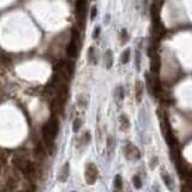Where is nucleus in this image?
Masks as SVG:
<instances>
[{
  "label": "nucleus",
  "instance_id": "obj_1",
  "mask_svg": "<svg viewBox=\"0 0 192 192\" xmlns=\"http://www.w3.org/2000/svg\"><path fill=\"white\" fill-rule=\"evenodd\" d=\"M58 131H59V121L53 118L51 121L43 126L42 129V135H43V138L46 140V143L48 145H52L53 144V140L55 139L57 135H58Z\"/></svg>",
  "mask_w": 192,
  "mask_h": 192
},
{
  "label": "nucleus",
  "instance_id": "obj_2",
  "mask_svg": "<svg viewBox=\"0 0 192 192\" xmlns=\"http://www.w3.org/2000/svg\"><path fill=\"white\" fill-rule=\"evenodd\" d=\"M99 177V170L97 167L94 165V163H89L86 167H85V180L88 184H94Z\"/></svg>",
  "mask_w": 192,
  "mask_h": 192
},
{
  "label": "nucleus",
  "instance_id": "obj_3",
  "mask_svg": "<svg viewBox=\"0 0 192 192\" xmlns=\"http://www.w3.org/2000/svg\"><path fill=\"white\" fill-rule=\"evenodd\" d=\"M124 155L129 159V160H138L140 157V151L138 150L137 146H135L131 143H127L124 146Z\"/></svg>",
  "mask_w": 192,
  "mask_h": 192
},
{
  "label": "nucleus",
  "instance_id": "obj_4",
  "mask_svg": "<svg viewBox=\"0 0 192 192\" xmlns=\"http://www.w3.org/2000/svg\"><path fill=\"white\" fill-rule=\"evenodd\" d=\"M85 8H86V0H77L76 11H77V15L79 16V22H81V24H83V21H84Z\"/></svg>",
  "mask_w": 192,
  "mask_h": 192
},
{
  "label": "nucleus",
  "instance_id": "obj_5",
  "mask_svg": "<svg viewBox=\"0 0 192 192\" xmlns=\"http://www.w3.org/2000/svg\"><path fill=\"white\" fill-rule=\"evenodd\" d=\"M77 38H78V35L76 37V30H75L73 34H72V37H71V42H70V45L67 46V49H66L67 54L72 58L76 57L77 54Z\"/></svg>",
  "mask_w": 192,
  "mask_h": 192
},
{
  "label": "nucleus",
  "instance_id": "obj_6",
  "mask_svg": "<svg viewBox=\"0 0 192 192\" xmlns=\"http://www.w3.org/2000/svg\"><path fill=\"white\" fill-rule=\"evenodd\" d=\"M69 169H70V166H69V163L66 162V163L62 167V169H60V174H59V177H58V179H59L62 183H65V181L67 180V178H69Z\"/></svg>",
  "mask_w": 192,
  "mask_h": 192
},
{
  "label": "nucleus",
  "instance_id": "obj_7",
  "mask_svg": "<svg viewBox=\"0 0 192 192\" xmlns=\"http://www.w3.org/2000/svg\"><path fill=\"white\" fill-rule=\"evenodd\" d=\"M143 90H144L143 83L140 81H138L136 83V99H137V102H140L142 99H143Z\"/></svg>",
  "mask_w": 192,
  "mask_h": 192
},
{
  "label": "nucleus",
  "instance_id": "obj_8",
  "mask_svg": "<svg viewBox=\"0 0 192 192\" xmlns=\"http://www.w3.org/2000/svg\"><path fill=\"white\" fill-rule=\"evenodd\" d=\"M105 65H106V69H111L112 65H113V53L111 49L106 51L105 54Z\"/></svg>",
  "mask_w": 192,
  "mask_h": 192
},
{
  "label": "nucleus",
  "instance_id": "obj_9",
  "mask_svg": "<svg viewBox=\"0 0 192 192\" xmlns=\"http://www.w3.org/2000/svg\"><path fill=\"white\" fill-rule=\"evenodd\" d=\"M107 151H108V156L111 157L112 155H113V153H114V148H115V140L114 138L112 137V136H109L107 139Z\"/></svg>",
  "mask_w": 192,
  "mask_h": 192
},
{
  "label": "nucleus",
  "instance_id": "obj_10",
  "mask_svg": "<svg viewBox=\"0 0 192 192\" xmlns=\"http://www.w3.org/2000/svg\"><path fill=\"white\" fill-rule=\"evenodd\" d=\"M119 121H120V129L123 131L127 130L129 127H130V121H129V119H127V116L125 114H123L120 118H119Z\"/></svg>",
  "mask_w": 192,
  "mask_h": 192
},
{
  "label": "nucleus",
  "instance_id": "obj_11",
  "mask_svg": "<svg viewBox=\"0 0 192 192\" xmlns=\"http://www.w3.org/2000/svg\"><path fill=\"white\" fill-rule=\"evenodd\" d=\"M151 70H153V72H159L160 71V58L157 55L151 58Z\"/></svg>",
  "mask_w": 192,
  "mask_h": 192
},
{
  "label": "nucleus",
  "instance_id": "obj_12",
  "mask_svg": "<svg viewBox=\"0 0 192 192\" xmlns=\"http://www.w3.org/2000/svg\"><path fill=\"white\" fill-rule=\"evenodd\" d=\"M114 186L116 190H121L123 189V179L120 174H116L114 178Z\"/></svg>",
  "mask_w": 192,
  "mask_h": 192
},
{
  "label": "nucleus",
  "instance_id": "obj_13",
  "mask_svg": "<svg viewBox=\"0 0 192 192\" xmlns=\"http://www.w3.org/2000/svg\"><path fill=\"white\" fill-rule=\"evenodd\" d=\"M89 140H90V133H89V132H85V133H83L82 138L79 139V143H81L82 145H88Z\"/></svg>",
  "mask_w": 192,
  "mask_h": 192
},
{
  "label": "nucleus",
  "instance_id": "obj_14",
  "mask_svg": "<svg viewBox=\"0 0 192 192\" xmlns=\"http://www.w3.org/2000/svg\"><path fill=\"white\" fill-rule=\"evenodd\" d=\"M162 178H163V180H165V183H166V185H167V187H168L169 190H172L173 189V185H172V179H170V177L169 175H167L166 173H163L162 174Z\"/></svg>",
  "mask_w": 192,
  "mask_h": 192
},
{
  "label": "nucleus",
  "instance_id": "obj_15",
  "mask_svg": "<svg viewBox=\"0 0 192 192\" xmlns=\"http://www.w3.org/2000/svg\"><path fill=\"white\" fill-rule=\"evenodd\" d=\"M132 181H133V186L136 189H140L142 187V179L138 175H135V177L132 178Z\"/></svg>",
  "mask_w": 192,
  "mask_h": 192
},
{
  "label": "nucleus",
  "instance_id": "obj_16",
  "mask_svg": "<svg viewBox=\"0 0 192 192\" xmlns=\"http://www.w3.org/2000/svg\"><path fill=\"white\" fill-rule=\"evenodd\" d=\"M130 49H126L125 52L123 53V55H121V62L123 64H126V62H129V60H130Z\"/></svg>",
  "mask_w": 192,
  "mask_h": 192
},
{
  "label": "nucleus",
  "instance_id": "obj_17",
  "mask_svg": "<svg viewBox=\"0 0 192 192\" xmlns=\"http://www.w3.org/2000/svg\"><path fill=\"white\" fill-rule=\"evenodd\" d=\"M81 124H82V120L81 119H75L73 121V132H78V130L81 129Z\"/></svg>",
  "mask_w": 192,
  "mask_h": 192
},
{
  "label": "nucleus",
  "instance_id": "obj_18",
  "mask_svg": "<svg viewBox=\"0 0 192 192\" xmlns=\"http://www.w3.org/2000/svg\"><path fill=\"white\" fill-rule=\"evenodd\" d=\"M115 96H116L119 100H123L124 99V91H123V88H121V86H119V88L116 89V91H115Z\"/></svg>",
  "mask_w": 192,
  "mask_h": 192
},
{
  "label": "nucleus",
  "instance_id": "obj_19",
  "mask_svg": "<svg viewBox=\"0 0 192 192\" xmlns=\"http://www.w3.org/2000/svg\"><path fill=\"white\" fill-rule=\"evenodd\" d=\"M89 62H92V64L96 62L95 55H94V47H90V49H89Z\"/></svg>",
  "mask_w": 192,
  "mask_h": 192
},
{
  "label": "nucleus",
  "instance_id": "obj_20",
  "mask_svg": "<svg viewBox=\"0 0 192 192\" xmlns=\"http://www.w3.org/2000/svg\"><path fill=\"white\" fill-rule=\"evenodd\" d=\"M120 36H121V42H123V43L127 41V37H129V35H127L126 30H121V31H120Z\"/></svg>",
  "mask_w": 192,
  "mask_h": 192
},
{
  "label": "nucleus",
  "instance_id": "obj_21",
  "mask_svg": "<svg viewBox=\"0 0 192 192\" xmlns=\"http://www.w3.org/2000/svg\"><path fill=\"white\" fill-rule=\"evenodd\" d=\"M96 15H97V8H96V6H92L91 7V15H90V19L94 21V19H95V17H96Z\"/></svg>",
  "mask_w": 192,
  "mask_h": 192
},
{
  "label": "nucleus",
  "instance_id": "obj_22",
  "mask_svg": "<svg viewBox=\"0 0 192 192\" xmlns=\"http://www.w3.org/2000/svg\"><path fill=\"white\" fill-rule=\"evenodd\" d=\"M100 31H101V28H100V27L95 28V30H94V32H92V37H94V38H97V37H99V35H100Z\"/></svg>",
  "mask_w": 192,
  "mask_h": 192
},
{
  "label": "nucleus",
  "instance_id": "obj_23",
  "mask_svg": "<svg viewBox=\"0 0 192 192\" xmlns=\"http://www.w3.org/2000/svg\"><path fill=\"white\" fill-rule=\"evenodd\" d=\"M136 60H137V70H139L140 69V64H139V62H140V54L139 53H137V57H136Z\"/></svg>",
  "mask_w": 192,
  "mask_h": 192
}]
</instances>
